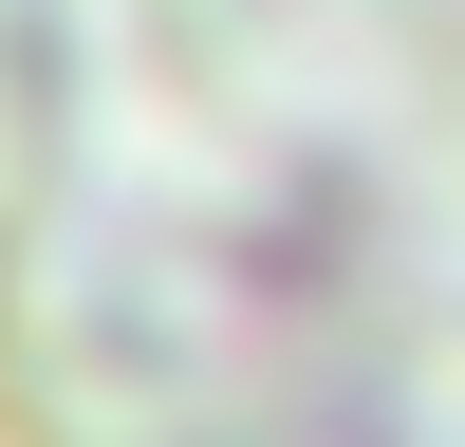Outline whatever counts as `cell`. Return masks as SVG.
I'll use <instances>...</instances> for the list:
<instances>
[{
    "instance_id": "cell-1",
    "label": "cell",
    "mask_w": 465,
    "mask_h": 447,
    "mask_svg": "<svg viewBox=\"0 0 465 447\" xmlns=\"http://www.w3.org/2000/svg\"><path fill=\"white\" fill-rule=\"evenodd\" d=\"M0 447H465V0H0Z\"/></svg>"
}]
</instances>
